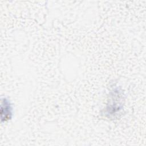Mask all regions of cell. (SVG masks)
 Instances as JSON below:
<instances>
[{"label": "cell", "instance_id": "6da1fadb", "mask_svg": "<svg viewBox=\"0 0 146 146\" xmlns=\"http://www.w3.org/2000/svg\"><path fill=\"white\" fill-rule=\"evenodd\" d=\"M1 110H4V112H1V116L5 115L4 117L2 119H4L5 121L9 120L11 118V107L10 104V102L6 99H4V100H2L1 103Z\"/></svg>", "mask_w": 146, "mask_h": 146}]
</instances>
